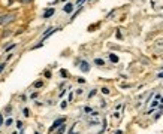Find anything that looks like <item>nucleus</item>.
Instances as JSON below:
<instances>
[{"instance_id":"obj_14","label":"nucleus","mask_w":163,"mask_h":134,"mask_svg":"<svg viewBox=\"0 0 163 134\" xmlns=\"http://www.w3.org/2000/svg\"><path fill=\"white\" fill-rule=\"evenodd\" d=\"M86 2H87V0H76V6H79V8H81V5H84Z\"/></svg>"},{"instance_id":"obj_26","label":"nucleus","mask_w":163,"mask_h":134,"mask_svg":"<svg viewBox=\"0 0 163 134\" xmlns=\"http://www.w3.org/2000/svg\"><path fill=\"white\" fill-rule=\"evenodd\" d=\"M72 98H73V94L70 92V94H69V98H67V100H69V101H72Z\"/></svg>"},{"instance_id":"obj_22","label":"nucleus","mask_w":163,"mask_h":134,"mask_svg":"<svg viewBox=\"0 0 163 134\" xmlns=\"http://www.w3.org/2000/svg\"><path fill=\"white\" fill-rule=\"evenodd\" d=\"M66 106H67V103H66V101H63V103L60 104V107H61V109H66Z\"/></svg>"},{"instance_id":"obj_11","label":"nucleus","mask_w":163,"mask_h":134,"mask_svg":"<svg viewBox=\"0 0 163 134\" xmlns=\"http://www.w3.org/2000/svg\"><path fill=\"white\" fill-rule=\"evenodd\" d=\"M23 113H24V116H25V118L30 116V110L27 109V107H24V109H23Z\"/></svg>"},{"instance_id":"obj_32","label":"nucleus","mask_w":163,"mask_h":134,"mask_svg":"<svg viewBox=\"0 0 163 134\" xmlns=\"http://www.w3.org/2000/svg\"><path fill=\"white\" fill-rule=\"evenodd\" d=\"M12 134H17V133H12Z\"/></svg>"},{"instance_id":"obj_9","label":"nucleus","mask_w":163,"mask_h":134,"mask_svg":"<svg viewBox=\"0 0 163 134\" xmlns=\"http://www.w3.org/2000/svg\"><path fill=\"white\" fill-rule=\"evenodd\" d=\"M94 64H97V66H105V61H103L102 58H96V60H94Z\"/></svg>"},{"instance_id":"obj_33","label":"nucleus","mask_w":163,"mask_h":134,"mask_svg":"<svg viewBox=\"0 0 163 134\" xmlns=\"http://www.w3.org/2000/svg\"><path fill=\"white\" fill-rule=\"evenodd\" d=\"M63 2H66V0H63Z\"/></svg>"},{"instance_id":"obj_4","label":"nucleus","mask_w":163,"mask_h":134,"mask_svg":"<svg viewBox=\"0 0 163 134\" xmlns=\"http://www.w3.org/2000/svg\"><path fill=\"white\" fill-rule=\"evenodd\" d=\"M54 12H55V9H54V8H49V9H47V11L43 12L42 18H45V19H47V18H49V17H53V15H54Z\"/></svg>"},{"instance_id":"obj_15","label":"nucleus","mask_w":163,"mask_h":134,"mask_svg":"<svg viewBox=\"0 0 163 134\" xmlns=\"http://www.w3.org/2000/svg\"><path fill=\"white\" fill-rule=\"evenodd\" d=\"M157 104H159V100H157V98H156V100H154V101L151 103V109H154V107H156V106H157Z\"/></svg>"},{"instance_id":"obj_31","label":"nucleus","mask_w":163,"mask_h":134,"mask_svg":"<svg viewBox=\"0 0 163 134\" xmlns=\"http://www.w3.org/2000/svg\"><path fill=\"white\" fill-rule=\"evenodd\" d=\"M35 134H39V133H37V131H36V133H35Z\"/></svg>"},{"instance_id":"obj_24","label":"nucleus","mask_w":163,"mask_h":134,"mask_svg":"<svg viewBox=\"0 0 163 134\" xmlns=\"http://www.w3.org/2000/svg\"><path fill=\"white\" fill-rule=\"evenodd\" d=\"M94 94H96V90H93V91H91V92L88 94V98H90V97H93V96H94Z\"/></svg>"},{"instance_id":"obj_10","label":"nucleus","mask_w":163,"mask_h":134,"mask_svg":"<svg viewBox=\"0 0 163 134\" xmlns=\"http://www.w3.org/2000/svg\"><path fill=\"white\" fill-rule=\"evenodd\" d=\"M33 86H35V88H41V86H43V82H42V80H36V82L33 84Z\"/></svg>"},{"instance_id":"obj_12","label":"nucleus","mask_w":163,"mask_h":134,"mask_svg":"<svg viewBox=\"0 0 163 134\" xmlns=\"http://www.w3.org/2000/svg\"><path fill=\"white\" fill-rule=\"evenodd\" d=\"M15 46H17V43H12V45H9L8 48H6V52H9V51H12V49L15 48Z\"/></svg>"},{"instance_id":"obj_6","label":"nucleus","mask_w":163,"mask_h":134,"mask_svg":"<svg viewBox=\"0 0 163 134\" xmlns=\"http://www.w3.org/2000/svg\"><path fill=\"white\" fill-rule=\"evenodd\" d=\"M73 8H75V6H73L72 3H66V5L63 6V11L66 12V13H70V12L73 11Z\"/></svg>"},{"instance_id":"obj_28","label":"nucleus","mask_w":163,"mask_h":134,"mask_svg":"<svg viewBox=\"0 0 163 134\" xmlns=\"http://www.w3.org/2000/svg\"><path fill=\"white\" fill-rule=\"evenodd\" d=\"M3 124V115H0V125Z\"/></svg>"},{"instance_id":"obj_20","label":"nucleus","mask_w":163,"mask_h":134,"mask_svg":"<svg viewBox=\"0 0 163 134\" xmlns=\"http://www.w3.org/2000/svg\"><path fill=\"white\" fill-rule=\"evenodd\" d=\"M60 75L66 78V76H67V72H66V70H60Z\"/></svg>"},{"instance_id":"obj_5","label":"nucleus","mask_w":163,"mask_h":134,"mask_svg":"<svg viewBox=\"0 0 163 134\" xmlns=\"http://www.w3.org/2000/svg\"><path fill=\"white\" fill-rule=\"evenodd\" d=\"M58 30H61V29H48L47 31L43 33V39H42V40H45V39H47L48 36H51L53 33H55V31H58Z\"/></svg>"},{"instance_id":"obj_8","label":"nucleus","mask_w":163,"mask_h":134,"mask_svg":"<svg viewBox=\"0 0 163 134\" xmlns=\"http://www.w3.org/2000/svg\"><path fill=\"white\" fill-rule=\"evenodd\" d=\"M109 58H111V61H112V63H118V57H117L115 54H109Z\"/></svg>"},{"instance_id":"obj_25","label":"nucleus","mask_w":163,"mask_h":134,"mask_svg":"<svg viewBox=\"0 0 163 134\" xmlns=\"http://www.w3.org/2000/svg\"><path fill=\"white\" fill-rule=\"evenodd\" d=\"M45 76H47V78L49 79V78H51V72H48V70H47V72H45Z\"/></svg>"},{"instance_id":"obj_2","label":"nucleus","mask_w":163,"mask_h":134,"mask_svg":"<svg viewBox=\"0 0 163 134\" xmlns=\"http://www.w3.org/2000/svg\"><path fill=\"white\" fill-rule=\"evenodd\" d=\"M66 122V118H58V119H55L54 121V124L49 127V133H53V131H55V128H58L61 124H64Z\"/></svg>"},{"instance_id":"obj_18","label":"nucleus","mask_w":163,"mask_h":134,"mask_svg":"<svg viewBox=\"0 0 163 134\" xmlns=\"http://www.w3.org/2000/svg\"><path fill=\"white\" fill-rule=\"evenodd\" d=\"M31 2H33V0H21V3H23V5H30Z\"/></svg>"},{"instance_id":"obj_27","label":"nucleus","mask_w":163,"mask_h":134,"mask_svg":"<svg viewBox=\"0 0 163 134\" xmlns=\"http://www.w3.org/2000/svg\"><path fill=\"white\" fill-rule=\"evenodd\" d=\"M30 97H31V98H36V97H37V92H33V94H31Z\"/></svg>"},{"instance_id":"obj_29","label":"nucleus","mask_w":163,"mask_h":134,"mask_svg":"<svg viewBox=\"0 0 163 134\" xmlns=\"http://www.w3.org/2000/svg\"><path fill=\"white\" fill-rule=\"evenodd\" d=\"M114 134H123V131H121V130H118V131H115Z\"/></svg>"},{"instance_id":"obj_19","label":"nucleus","mask_w":163,"mask_h":134,"mask_svg":"<svg viewBox=\"0 0 163 134\" xmlns=\"http://www.w3.org/2000/svg\"><path fill=\"white\" fill-rule=\"evenodd\" d=\"M102 92H103V94H109V88H106V86H103V88H102Z\"/></svg>"},{"instance_id":"obj_3","label":"nucleus","mask_w":163,"mask_h":134,"mask_svg":"<svg viewBox=\"0 0 163 134\" xmlns=\"http://www.w3.org/2000/svg\"><path fill=\"white\" fill-rule=\"evenodd\" d=\"M79 69H81V72H84V73H88V72H90V64H88L87 61H81V63H79Z\"/></svg>"},{"instance_id":"obj_13","label":"nucleus","mask_w":163,"mask_h":134,"mask_svg":"<svg viewBox=\"0 0 163 134\" xmlns=\"http://www.w3.org/2000/svg\"><path fill=\"white\" fill-rule=\"evenodd\" d=\"M12 122H14V121H12V119L9 118V119H6V122H5V125H6V127H11V125H12Z\"/></svg>"},{"instance_id":"obj_7","label":"nucleus","mask_w":163,"mask_h":134,"mask_svg":"<svg viewBox=\"0 0 163 134\" xmlns=\"http://www.w3.org/2000/svg\"><path fill=\"white\" fill-rule=\"evenodd\" d=\"M55 130H57V134H63L64 130H66V125H63V124H61V125L58 127V128H55Z\"/></svg>"},{"instance_id":"obj_1","label":"nucleus","mask_w":163,"mask_h":134,"mask_svg":"<svg viewBox=\"0 0 163 134\" xmlns=\"http://www.w3.org/2000/svg\"><path fill=\"white\" fill-rule=\"evenodd\" d=\"M17 15L15 13H5V15H0V25H8L12 21H15Z\"/></svg>"},{"instance_id":"obj_21","label":"nucleus","mask_w":163,"mask_h":134,"mask_svg":"<svg viewBox=\"0 0 163 134\" xmlns=\"http://www.w3.org/2000/svg\"><path fill=\"white\" fill-rule=\"evenodd\" d=\"M17 127H18V128H23V122H21V121H17Z\"/></svg>"},{"instance_id":"obj_23","label":"nucleus","mask_w":163,"mask_h":134,"mask_svg":"<svg viewBox=\"0 0 163 134\" xmlns=\"http://www.w3.org/2000/svg\"><path fill=\"white\" fill-rule=\"evenodd\" d=\"M9 34H11V31H3V34H2V36L6 37V36H9Z\"/></svg>"},{"instance_id":"obj_16","label":"nucleus","mask_w":163,"mask_h":134,"mask_svg":"<svg viewBox=\"0 0 163 134\" xmlns=\"http://www.w3.org/2000/svg\"><path fill=\"white\" fill-rule=\"evenodd\" d=\"M84 112H86V113H91V112H93V109H91V107H84Z\"/></svg>"},{"instance_id":"obj_17","label":"nucleus","mask_w":163,"mask_h":134,"mask_svg":"<svg viewBox=\"0 0 163 134\" xmlns=\"http://www.w3.org/2000/svg\"><path fill=\"white\" fill-rule=\"evenodd\" d=\"M5 69H6V63H2V64H0V73H2Z\"/></svg>"},{"instance_id":"obj_30","label":"nucleus","mask_w":163,"mask_h":134,"mask_svg":"<svg viewBox=\"0 0 163 134\" xmlns=\"http://www.w3.org/2000/svg\"><path fill=\"white\" fill-rule=\"evenodd\" d=\"M159 78H160V79H163V73H159Z\"/></svg>"}]
</instances>
